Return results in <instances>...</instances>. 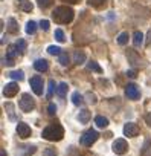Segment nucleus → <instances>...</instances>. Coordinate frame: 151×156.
I'll return each instance as SVG.
<instances>
[{"instance_id":"nucleus-1","label":"nucleus","mask_w":151,"mask_h":156,"mask_svg":"<svg viewBox=\"0 0 151 156\" xmlns=\"http://www.w3.org/2000/svg\"><path fill=\"white\" fill-rule=\"evenodd\" d=\"M73 9L70 6H58L55 8V11L52 12V17L57 23H61V25H66V23H70L73 20Z\"/></svg>"},{"instance_id":"nucleus-2","label":"nucleus","mask_w":151,"mask_h":156,"mask_svg":"<svg viewBox=\"0 0 151 156\" xmlns=\"http://www.w3.org/2000/svg\"><path fill=\"white\" fill-rule=\"evenodd\" d=\"M64 136V129L60 124H50L43 130V138L47 141H61Z\"/></svg>"},{"instance_id":"nucleus-3","label":"nucleus","mask_w":151,"mask_h":156,"mask_svg":"<svg viewBox=\"0 0 151 156\" xmlns=\"http://www.w3.org/2000/svg\"><path fill=\"white\" fill-rule=\"evenodd\" d=\"M98 138H99V133H98L96 130H93V129H89V130L81 136L80 144H81V145H84V147H90L93 142H96V141H98Z\"/></svg>"},{"instance_id":"nucleus-4","label":"nucleus","mask_w":151,"mask_h":156,"mask_svg":"<svg viewBox=\"0 0 151 156\" xmlns=\"http://www.w3.org/2000/svg\"><path fill=\"white\" fill-rule=\"evenodd\" d=\"M19 106H20V109H22L23 112L29 113V112L34 110V107H35V101H34V98H32L29 94H23L22 98H20V101H19Z\"/></svg>"},{"instance_id":"nucleus-5","label":"nucleus","mask_w":151,"mask_h":156,"mask_svg":"<svg viewBox=\"0 0 151 156\" xmlns=\"http://www.w3.org/2000/svg\"><path fill=\"white\" fill-rule=\"evenodd\" d=\"M31 87L34 90L35 95H43V90H44V86H43V78L35 75L31 78Z\"/></svg>"},{"instance_id":"nucleus-6","label":"nucleus","mask_w":151,"mask_h":156,"mask_svg":"<svg viewBox=\"0 0 151 156\" xmlns=\"http://www.w3.org/2000/svg\"><path fill=\"white\" fill-rule=\"evenodd\" d=\"M113 151L116 153V154H124V153H127V150H128V144H127V141L125 139H122V138H119V139H116L115 142H113Z\"/></svg>"},{"instance_id":"nucleus-7","label":"nucleus","mask_w":151,"mask_h":156,"mask_svg":"<svg viewBox=\"0 0 151 156\" xmlns=\"http://www.w3.org/2000/svg\"><path fill=\"white\" fill-rule=\"evenodd\" d=\"M19 89H20L19 83H15V81L8 83V84H5V87H3V95H5L6 98H12L14 95H17Z\"/></svg>"},{"instance_id":"nucleus-8","label":"nucleus","mask_w":151,"mask_h":156,"mask_svg":"<svg viewBox=\"0 0 151 156\" xmlns=\"http://www.w3.org/2000/svg\"><path fill=\"white\" fill-rule=\"evenodd\" d=\"M125 97H127L128 100H133V101L139 100L140 92H139L137 86H136V84H127V86H125Z\"/></svg>"},{"instance_id":"nucleus-9","label":"nucleus","mask_w":151,"mask_h":156,"mask_svg":"<svg viewBox=\"0 0 151 156\" xmlns=\"http://www.w3.org/2000/svg\"><path fill=\"white\" fill-rule=\"evenodd\" d=\"M124 135L128 136V138H134L139 135V127L136 122H127L124 126Z\"/></svg>"},{"instance_id":"nucleus-10","label":"nucleus","mask_w":151,"mask_h":156,"mask_svg":"<svg viewBox=\"0 0 151 156\" xmlns=\"http://www.w3.org/2000/svg\"><path fill=\"white\" fill-rule=\"evenodd\" d=\"M17 135L20 138H28L31 136V127L26 122H19L17 124Z\"/></svg>"},{"instance_id":"nucleus-11","label":"nucleus","mask_w":151,"mask_h":156,"mask_svg":"<svg viewBox=\"0 0 151 156\" xmlns=\"http://www.w3.org/2000/svg\"><path fill=\"white\" fill-rule=\"evenodd\" d=\"M140 156H151V139L146 138L140 148Z\"/></svg>"},{"instance_id":"nucleus-12","label":"nucleus","mask_w":151,"mask_h":156,"mask_svg":"<svg viewBox=\"0 0 151 156\" xmlns=\"http://www.w3.org/2000/svg\"><path fill=\"white\" fill-rule=\"evenodd\" d=\"M34 67H35V70H38V72H46V70L49 69V63H47L46 60H37V61L34 63Z\"/></svg>"},{"instance_id":"nucleus-13","label":"nucleus","mask_w":151,"mask_h":156,"mask_svg":"<svg viewBox=\"0 0 151 156\" xmlns=\"http://www.w3.org/2000/svg\"><path fill=\"white\" fill-rule=\"evenodd\" d=\"M73 61H75V64H83L86 61V54L83 51H75L73 52Z\"/></svg>"},{"instance_id":"nucleus-14","label":"nucleus","mask_w":151,"mask_h":156,"mask_svg":"<svg viewBox=\"0 0 151 156\" xmlns=\"http://www.w3.org/2000/svg\"><path fill=\"white\" fill-rule=\"evenodd\" d=\"M127 57H128V61H130V63H131L133 66H137V64H139V61H140L139 55H137V54H136V52H134L133 49L127 52Z\"/></svg>"},{"instance_id":"nucleus-15","label":"nucleus","mask_w":151,"mask_h":156,"mask_svg":"<svg viewBox=\"0 0 151 156\" xmlns=\"http://www.w3.org/2000/svg\"><path fill=\"white\" fill-rule=\"evenodd\" d=\"M67 89H69V86H67V83H60L58 86H57V95L60 97V98H64L66 97V94H67Z\"/></svg>"},{"instance_id":"nucleus-16","label":"nucleus","mask_w":151,"mask_h":156,"mask_svg":"<svg viewBox=\"0 0 151 156\" xmlns=\"http://www.w3.org/2000/svg\"><path fill=\"white\" fill-rule=\"evenodd\" d=\"M8 32L9 34H17L19 32V25H17L15 19H9L8 20Z\"/></svg>"},{"instance_id":"nucleus-17","label":"nucleus","mask_w":151,"mask_h":156,"mask_svg":"<svg viewBox=\"0 0 151 156\" xmlns=\"http://www.w3.org/2000/svg\"><path fill=\"white\" fill-rule=\"evenodd\" d=\"M142 41H143V34H142L140 31H136V32L133 34V43H134V46L139 48V46L142 44Z\"/></svg>"},{"instance_id":"nucleus-18","label":"nucleus","mask_w":151,"mask_h":156,"mask_svg":"<svg viewBox=\"0 0 151 156\" xmlns=\"http://www.w3.org/2000/svg\"><path fill=\"white\" fill-rule=\"evenodd\" d=\"M89 119H90V112L89 110H81L80 112V115H78V121L81 122V124H86V122H89Z\"/></svg>"},{"instance_id":"nucleus-19","label":"nucleus","mask_w":151,"mask_h":156,"mask_svg":"<svg viewBox=\"0 0 151 156\" xmlns=\"http://www.w3.org/2000/svg\"><path fill=\"white\" fill-rule=\"evenodd\" d=\"M72 103H73L75 106H81V104L84 103L83 95H81L80 92H73V94H72Z\"/></svg>"},{"instance_id":"nucleus-20","label":"nucleus","mask_w":151,"mask_h":156,"mask_svg":"<svg viewBox=\"0 0 151 156\" xmlns=\"http://www.w3.org/2000/svg\"><path fill=\"white\" fill-rule=\"evenodd\" d=\"M95 124H96L98 127L104 129V127H107V126H108V119H107L105 116H101V115H98V116L95 118Z\"/></svg>"},{"instance_id":"nucleus-21","label":"nucleus","mask_w":151,"mask_h":156,"mask_svg":"<svg viewBox=\"0 0 151 156\" xmlns=\"http://www.w3.org/2000/svg\"><path fill=\"white\" fill-rule=\"evenodd\" d=\"M58 61H60L61 66H69V63H70L69 54H67V52H61V54L58 55Z\"/></svg>"},{"instance_id":"nucleus-22","label":"nucleus","mask_w":151,"mask_h":156,"mask_svg":"<svg viewBox=\"0 0 151 156\" xmlns=\"http://www.w3.org/2000/svg\"><path fill=\"white\" fill-rule=\"evenodd\" d=\"M9 76L12 78V80H15V81H22L23 78H25V75H23L22 70H12V72H9Z\"/></svg>"},{"instance_id":"nucleus-23","label":"nucleus","mask_w":151,"mask_h":156,"mask_svg":"<svg viewBox=\"0 0 151 156\" xmlns=\"http://www.w3.org/2000/svg\"><path fill=\"white\" fill-rule=\"evenodd\" d=\"M127 43H128V32H121L119 37H118V44L124 46V44H127Z\"/></svg>"},{"instance_id":"nucleus-24","label":"nucleus","mask_w":151,"mask_h":156,"mask_svg":"<svg viewBox=\"0 0 151 156\" xmlns=\"http://www.w3.org/2000/svg\"><path fill=\"white\" fill-rule=\"evenodd\" d=\"M15 46H17L19 52H20V54H23V52H25V49H26V46H28V43H26V40L20 38V40H17V41H15Z\"/></svg>"},{"instance_id":"nucleus-25","label":"nucleus","mask_w":151,"mask_h":156,"mask_svg":"<svg viewBox=\"0 0 151 156\" xmlns=\"http://www.w3.org/2000/svg\"><path fill=\"white\" fill-rule=\"evenodd\" d=\"M32 8H34V5H32L31 2H28V0L22 2V5H20V9H22V11H25V12H31V11H32Z\"/></svg>"},{"instance_id":"nucleus-26","label":"nucleus","mask_w":151,"mask_h":156,"mask_svg":"<svg viewBox=\"0 0 151 156\" xmlns=\"http://www.w3.org/2000/svg\"><path fill=\"white\" fill-rule=\"evenodd\" d=\"M35 31H37V23L35 22H28L26 23V32L28 34H35Z\"/></svg>"},{"instance_id":"nucleus-27","label":"nucleus","mask_w":151,"mask_h":156,"mask_svg":"<svg viewBox=\"0 0 151 156\" xmlns=\"http://www.w3.org/2000/svg\"><path fill=\"white\" fill-rule=\"evenodd\" d=\"M19 54H20V52H19V49H17V46H15V44L8 48V54H6L8 57H11V58H15Z\"/></svg>"},{"instance_id":"nucleus-28","label":"nucleus","mask_w":151,"mask_h":156,"mask_svg":"<svg viewBox=\"0 0 151 156\" xmlns=\"http://www.w3.org/2000/svg\"><path fill=\"white\" fill-rule=\"evenodd\" d=\"M37 3H38V6H40V8L46 9V8L52 6V3H53V0H37Z\"/></svg>"},{"instance_id":"nucleus-29","label":"nucleus","mask_w":151,"mask_h":156,"mask_svg":"<svg viewBox=\"0 0 151 156\" xmlns=\"http://www.w3.org/2000/svg\"><path fill=\"white\" fill-rule=\"evenodd\" d=\"M87 67H89L90 70H95V72H98V73H101V72H102V69L99 67V64H98L96 61H89Z\"/></svg>"},{"instance_id":"nucleus-30","label":"nucleus","mask_w":151,"mask_h":156,"mask_svg":"<svg viewBox=\"0 0 151 156\" xmlns=\"http://www.w3.org/2000/svg\"><path fill=\"white\" fill-rule=\"evenodd\" d=\"M47 52L50 55H60L61 54V48H58V46H49L47 48Z\"/></svg>"},{"instance_id":"nucleus-31","label":"nucleus","mask_w":151,"mask_h":156,"mask_svg":"<svg viewBox=\"0 0 151 156\" xmlns=\"http://www.w3.org/2000/svg\"><path fill=\"white\" fill-rule=\"evenodd\" d=\"M2 61H3V63H2L3 66H14V64H15L14 58H11V57H8V55H6V57H3V58H2Z\"/></svg>"},{"instance_id":"nucleus-32","label":"nucleus","mask_w":151,"mask_h":156,"mask_svg":"<svg viewBox=\"0 0 151 156\" xmlns=\"http://www.w3.org/2000/svg\"><path fill=\"white\" fill-rule=\"evenodd\" d=\"M87 2H89V5H92L95 8H99V6H102L105 3V0H87Z\"/></svg>"},{"instance_id":"nucleus-33","label":"nucleus","mask_w":151,"mask_h":156,"mask_svg":"<svg viewBox=\"0 0 151 156\" xmlns=\"http://www.w3.org/2000/svg\"><path fill=\"white\" fill-rule=\"evenodd\" d=\"M55 38H57V41H60V43H63L66 38H64V32L61 31V29H57L55 31Z\"/></svg>"},{"instance_id":"nucleus-34","label":"nucleus","mask_w":151,"mask_h":156,"mask_svg":"<svg viewBox=\"0 0 151 156\" xmlns=\"http://www.w3.org/2000/svg\"><path fill=\"white\" fill-rule=\"evenodd\" d=\"M53 90H55V81H53V80H49V92H47V97H49V98H52Z\"/></svg>"},{"instance_id":"nucleus-35","label":"nucleus","mask_w":151,"mask_h":156,"mask_svg":"<svg viewBox=\"0 0 151 156\" xmlns=\"http://www.w3.org/2000/svg\"><path fill=\"white\" fill-rule=\"evenodd\" d=\"M55 113H57V106H55L53 103H50L49 107H47V115H49V116H53Z\"/></svg>"},{"instance_id":"nucleus-36","label":"nucleus","mask_w":151,"mask_h":156,"mask_svg":"<svg viewBox=\"0 0 151 156\" xmlns=\"http://www.w3.org/2000/svg\"><path fill=\"white\" fill-rule=\"evenodd\" d=\"M41 156H57V151H55L53 148H46Z\"/></svg>"},{"instance_id":"nucleus-37","label":"nucleus","mask_w":151,"mask_h":156,"mask_svg":"<svg viewBox=\"0 0 151 156\" xmlns=\"http://www.w3.org/2000/svg\"><path fill=\"white\" fill-rule=\"evenodd\" d=\"M49 25H50L49 20H41V22H40V28H41L43 31H49Z\"/></svg>"},{"instance_id":"nucleus-38","label":"nucleus","mask_w":151,"mask_h":156,"mask_svg":"<svg viewBox=\"0 0 151 156\" xmlns=\"http://www.w3.org/2000/svg\"><path fill=\"white\" fill-rule=\"evenodd\" d=\"M86 97H87V103H90V104H96V97H95L93 94H87Z\"/></svg>"},{"instance_id":"nucleus-39","label":"nucleus","mask_w":151,"mask_h":156,"mask_svg":"<svg viewBox=\"0 0 151 156\" xmlns=\"http://www.w3.org/2000/svg\"><path fill=\"white\" fill-rule=\"evenodd\" d=\"M127 76H130V78H136V76H137V72H136L134 69H131V70H127Z\"/></svg>"},{"instance_id":"nucleus-40","label":"nucleus","mask_w":151,"mask_h":156,"mask_svg":"<svg viewBox=\"0 0 151 156\" xmlns=\"http://www.w3.org/2000/svg\"><path fill=\"white\" fill-rule=\"evenodd\" d=\"M145 122H146V126H148V127H151V112L145 116Z\"/></svg>"},{"instance_id":"nucleus-41","label":"nucleus","mask_w":151,"mask_h":156,"mask_svg":"<svg viewBox=\"0 0 151 156\" xmlns=\"http://www.w3.org/2000/svg\"><path fill=\"white\" fill-rule=\"evenodd\" d=\"M146 37H148V38H146V43H145V44H146V46H149V44H151V31L148 32V35H146Z\"/></svg>"},{"instance_id":"nucleus-42","label":"nucleus","mask_w":151,"mask_h":156,"mask_svg":"<svg viewBox=\"0 0 151 156\" xmlns=\"http://www.w3.org/2000/svg\"><path fill=\"white\" fill-rule=\"evenodd\" d=\"M63 2H69V3H78L80 0H63Z\"/></svg>"},{"instance_id":"nucleus-43","label":"nucleus","mask_w":151,"mask_h":156,"mask_svg":"<svg viewBox=\"0 0 151 156\" xmlns=\"http://www.w3.org/2000/svg\"><path fill=\"white\" fill-rule=\"evenodd\" d=\"M0 156H8V154H6V151H5V148L0 150Z\"/></svg>"},{"instance_id":"nucleus-44","label":"nucleus","mask_w":151,"mask_h":156,"mask_svg":"<svg viewBox=\"0 0 151 156\" xmlns=\"http://www.w3.org/2000/svg\"><path fill=\"white\" fill-rule=\"evenodd\" d=\"M20 2H25V0H20Z\"/></svg>"}]
</instances>
